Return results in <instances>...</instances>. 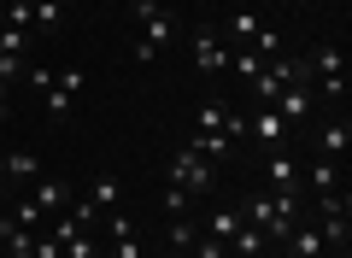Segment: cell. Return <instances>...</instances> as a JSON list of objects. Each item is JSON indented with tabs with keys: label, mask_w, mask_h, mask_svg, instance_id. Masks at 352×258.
I'll return each mask as SVG.
<instances>
[{
	"label": "cell",
	"mask_w": 352,
	"mask_h": 258,
	"mask_svg": "<svg viewBox=\"0 0 352 258\" xmlns=\"http://www.w3.org/2000/svg\"><path fill=\"white\" fill-rule=\"evenodd\" d=\"M241 217L252 229H264V241H288V229L300 223V194H258V200H247Z\"/></svg>",
	"instance_id": "cell-1"
},
{
	"label": "cell",
	"mask_w": 352,
	"mask_h": 258,
	"mask_svg": "<svg viewBox=\"0 0 352 258\" xmlns=\"http://www.w3.org/2000/svg\"><path fill=\"white\" fill-rule=\"evenodd\" d=\"M135 18H141V41H135V59H153L164 41L176 36V12L164 0H135Z\"/></svg>",
	"instance_id": "cell-2"
},
{
	"label": "cell",
	"mask_w": 352,
	"mask_h": 258,
	"mask_svg": "<svg viewBox=\"0 0 352 258\" xmlns=\"http://www.w3.org/2000/svg\"><path fill=\"white\" fill-rule=\"evenodd\" d=\"M164 176H170V188H182V194H206V188H212L217 182V176H212V159H200V153H194V147H182V153H176V159H170V171H164Z\"/></svg>",
	"instance_id": "cell-3"
},
{
	"label": "cell",
	"mask_w": 352,
	"mask_h": 258,
	"mask_svg": "<svg viewBox=\"0 0 352 258\" xmlns=\"http://www.w3.org/2000/svg\"><path fill=\"white\" fill-rule=\"evenodd\" d=\"M82 88H88V76L71 65V71H59L47 88H41V100H47V111H53V118H71V111H76V100H82Z\"/></svg>",
	"instance_id": "cell-4"
},
{
	"label": "cell",
	"mask_w": 352,
	"mask_h": 258,
	"mask_svg": "<svg viewBox=\"0 0 352 258\" xmlns=\"http://www.w3.org/2000/svg\"><path fill=\"white\" fill-rule=\"evenodd\" d=\"M194 65H200L206 76H223V71H229V41H223V30H194Z\"/></svg>",
	"instance_id": "cell-5"
},
{
	"label": "cell",
	"mask_w": 352,
	"mask_h": 258,
	"mask_svg": "<svg viewBox=\"0 0 352 258\" xmlns=\"http://www.w3.org/2000/svg\"><path fill=\"white\" fill-rule=\"evenodd\" d=\"M270 111H276V118H282V123L294 129V123H305V118L317 111V94H311L305 83H288V88H282L276 100H270Z\"/></svg>",
	"instance_id": "cell-6"
},
{
	"label": "cell",
	"mask_w": 352,
	"mask_h": 258,
	"mask_svg": "<svg viewBox=\"0 0 352 258\" xmlns=\"http://www.w3.org/2000/svg\"><path fill=\"white\" fill-rule=\"evenodd\" d=\"M264 176H270V194H300V164L288 147H264Z\"/></svg>",
	"instance_id": "cell-7"
},
{
	"label": "cell",
	"mask_w": 352,
	"mask_h": 258,
	"mask_svg": "<svg viewBox=\"0 0 352 258\" xmlns=\"http://www.w3.org/2000/svg\"><path fill=\"white\" fill-rule=\"evenodd\" d=\"M247 141H258V147H288V123H282L270 106H258L247 118Z\"/></svg>",
	"instance_id": "cell-8"
},
{
	"label": "cell",
	"mask_w": 352,
	"mask_h": 258,
	"mask_svg": "<svg viewBox=\"0 0 352 258\" xmlns=\"http://www.w3.org/2000/svg\"><path fill=\"white\" fill-rule=\"evenodd\" d=\"M258 30H264L258 12H229V18H223V41H229V53H235V47H252V36H258Z\"/></svg>",
	"instance_id": "cell-9"
},
{
	"label": "cell",
	"mask_w": 352,
	"mask_h": 258,
	"mask_svg": "<svg viewBox=\"0 0 352 258\" xmlns=\"http://www.w3.org/2000/svg\"><path fill=\"white\" fill-rule=\"evenodd\" d=\"M288 252L294 258H329V246H323V235H317V223H294V229H288Z\"/></svg>",
	"instance_id": "cell-10"
},
{
	"label": "cell",
	"mask_w": 352,
	"mask_h": 258,
	"mask_svg": "<svg viewBox=\"0 0 352 258\" xmlns=\"http://www.w3.org/2000/svg\"><path fill=\"white\" fill-rule=\"evenodd\" d=\"M88 211H94V217H100V211H118L124 206V188H118V176H100V182L88 188V200H82Z\"/></svg>",
	"instance_id": "cell-11"
},
{
	"label": "cell",
	"mask_w": 352,
	"mask_h": 258,
	"mask_svg": "<svg viewBox=\"0 0 352 258\" xmlns=\"http://www.w3.org/2000/svg\"><path fill=\"white\" fill-rule=\"evenodd\" d=\"M264 229H252V223H241L235 229V241H229V258H264Z\"/></svg>",
	"instance_id": "cell-12"
},
{
	"label": "cell",
	"mask_w": 352,
	"mask_h": 258,
	"mask_svg": "<svg viewBox=\"0 0 352 258\" xmlns=\"http://www.w3.org/2000/svg\"><path fill=\"white\" fill-rule=\"evenodd\" d=\"M352 147V129L346 123H323V136H317V159H340Z\"/></svg>",
	"instance_id": "cell-13"
},
{
	"label": "cell",
	"mask_w": 352,
	"mask_h": 258,
	"mask_svg": "<svg viewBox=\"0 0 352 258\" xmlns=\"http://www.w3.org/2000/svg\"><path fill=\"white\" fill-rule=\"evenodd\" d=\"M241 223H247V217H241L235 206H217L212 217H206V235H212V241H235V229H241Z\"/></svg>",
	"instance_id": "cell-14"
},
{
	"label": "cell",
	"mask_w": 352,
	"mask_h": 258,
	"mask_svg": "<svg viewBox=\"0 0 352 258\" xmlns=\"http://www.w3.org/2000/svg\"><path fill=\"white\" fill-rule=\"evenodd\" d=\"M30 200L41 206V217H47V211H65V206H71V182H53V176H47V182H41Z\"/></svg>",
	"instance_id": "cell-15"
},
{
	"label": "cell",
	"mask_w": 352,
	"mask_h": 258,
	"mask_svg": "<svg viewBox=\"0 0 352 258\" xmlns=\"http://www.w3.org/2000/svg\"><path fill=\"white\" fill-rule=\"evenodd\" d=\"M188 147L200 153V159H212V164H217V159H229V153H235V141H229V136H212V129H200Z\"/></svg>",
	"instance_id": "cell-16"
},
{
	"label": "cell",
	"mask_w": 352,
	"mask_h": 258,
	"mask_svg": "<svg viewBox=\"0 0 352 258\" xmlns=\"http://www.w3.org/2000/svg\"><path fill=\"white\" fill-rule=\"evenodd\" d=\"M300 182H311V188H317V194H323V188H340V164H335V159H317V164H311V171H305V176H300Z\"/></svg>",
	"instance_id": "cell-17"
},
{
	"label": "cell",
	"mask_w": 352,
	"mask_h": 258,
	"mask_svg": "<svg viewBox=\"0 0 352 258\" xmlns=\"http://www.w3.org/2000/svg\"><path fill=\"white\" fill-rule=\"evenodd\" d=\"M6 223H18V229H41V206H36V200H18V206L6 211Z\"/></svg>",
	"instance_id": "cell-18"
},
{
	"label": "cell",
	"mask_w": 352,
	"mask_h": 258,
	"mask_svg": "<svg viewBox=\"0 0 352 258\" xmlns=\"http://www.w3.org/2000/svg\"><path fill=\"white\" fill-rule=\"evenodd\" d=\"M317 217H346V194L340 188H323L317 194Z\"/></svg>",
	"instance_id": "cell-19"
},
{
	"label": "cell",
	"mask_w": 352,
	"mask_h": 258,
	"mask_svg": "<svg viewBox=\"0 0 352 258\" xmlns=\"http://www.w3.org/2000/svg\"><path fill=\"white\" fill-rule=\"evenodd\" d=\"M223 118H229L223 100H206V106H200V129H212V136H223Z\"/></svg>",
	"instance_id": "cell-20"
},
{
	"label": "cell",
	"mask_w": 352,
	"mask_h": 258,
	"mask_svg": "<svg viewBox=\"0 0 352 258\" xmlns=\"http://www.w3.org/2000/svg\"><path fill=\"white\" fill-rule=\"evenodd\" d=\"M188 258H229V241H212V235H200V241L188 246Z\"/></svg>",
	"instance_id": "cell-21"
},
{
	"label": "cell",
	"mask_w": 352,
	"mask_h": 258,
	"mask_svg": "<svg viewBox=\"0 0 352 258\" xmlns=\"http://www.w3.org/2000/svg\"><path fill=\"white\" fill-rule=\"evenodd\" d=\"M170 246H176V252H188V246H194V223L188 217H170Z\"/></svg>",
	"instance_id": "cell-22"
},
{
	"label": "cell",
	"mask_w": 352,
	"mask_h": 258,
	"mask_svg": "<svg viewBox=\"0 0 352 258\" xmlns=\"http://www.w3.org/2000/svg\"><path fill=\"white\" fill-rule=\"evenodd\" d=\"M36 171H41L36 153H12V159H6V176H36Z\"/></svg>",
	"instance_id": "cell-23"
},
{
	"label": "cell",
	"mask_w": 352,
	"mask_h": 258,
	"mask_svg": "<svg viewBox=\"0 0 352 258\" xmlns=\"http://www.w3.org/2000/svg\"><path fill=\"white\" fill-rule=\"evenodd\" d=\"M164 211H170V217H188V194H182V188H164Z\"/></svg>",
	"instance_id": "cell-24"
},
{
	"label": "cell",
	"mask_w": 352,
	"mask_h": 258,
	"mask_svg": "<svg viewBox=\"0 0 352 258\" xmlns=\"http://www.w3.org/2000/svg\"><path fill=\"white\" fill-rule=\"evenodd\" d=\"M112 258H141V241H135V235H124V241H112Z\"/></svg>",
	"instance_id": "cell-25"
},
{
	"label": "cell",
	"mask_w": 352,
	"mask_h": 258,
	"mask_svg": "<svg viewBox=\"0 0 352 258\" xmlns=\"http://www.w3.org/2000/svg\"><path fill=\"white\" fill-rule=\"evenodd\" d=\"M6 94H12V88H6V83H0V123H6V111H12V106H6Z\"/></svg>",
	"instance_id": "cell-26"
},
{
	"label": "cell",
	"mask_w": 352,
	"mask_h": 258,
	"mask_svg": "<svg viewBox=\"0 0 352 258\" xmlns=\"http://www.w3.org/2000/svg\"><path fill=\"white\" fill-rule=\"evenodd\" d=\"M329 258H352V252H346V246H335V252H329Z\"/></svg>",
	"instance_id": "cell-27"
},
{
	"label": "cell",
	"mask_w": 352,
	"mask_h": 258,
	"mask_svg": "<svg viewBox=\"0 0 352 258\" xmlns=\"http://www.w3.org/2000/svg\"><path fill=\"white\" fill-rule=\"evenodd\" d=\"M170 258H188V252H170Z\"/></svg>",
	"instance_id": "cell-28"
}]
</instances>
